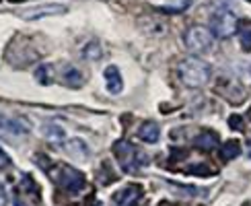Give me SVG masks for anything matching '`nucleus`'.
<instances>
[{
	"mask_svg": "<svg viewBox=\"0 0 251 206\" xmlns=\"http://www.w3.org/2000/svg\"><path fill=\"white\" fill-rule=\"evenodd\" d=\"M113 154H116L118 163L122 165L124 171L128 173H134L138 171L140 167H144L146 161H149V157H146V153L136 149L132 142L128 140H118L116 144H113Z\"/></svg>",
	"mask_w": 251,
	"mask_h": 206,
	"instance_id": "f257e3e1",
	"label": "nucleus"
},
{
	"mask_svg": "<svg viewBox=\"0 0 251 206\" xmlns=\"http://www.w3.org/2000/svg\"><path fill=\"white\" fill-rule=\"evenodd\" d=\"M179 77L183 80V85L198 89V87H204L208 78H210V66L206 64L204 60L200 58H187L179 64Z\"/></svg>",
	"mask_w": 251,
	"mask_h": 206,
	"instance_id": "f03ea898",
	"label": "nucleus"
},
{
	"mask_svg": "<svg viewBox=\"0 0 251 206\" xmlns=\"http://www.w3.org/2000/svg\"><path fill=\"white\" fill-rule=\"evenodd\" d=\"M214 44V33L212 29H208L204 25H194L187 29L185 33V48L192 52V54H204L212 48Z\"/></svg>",
	"mask_w": 251,
	"mask_h": 206,
	"instance_id": "7ed1b4c3",
	"label": "nucleus"
},
{
	"mask_svg": "<svg viewBox=\"0 0 251 206\" xmlns=\"http://www.w3.org/2000/svg\"><path fill=\"white\" fill-rule=\"evenodd\" d=\"M51 178H54L56 183H60L64 190H68L70 194H78V192L85 190V185H87L85 175L76 169H72V167H66V165H58V169Z\"/></svg>",
	"mask_w": 251,
	"mask_h": 206,
	"instance_id": "20e7f679",
	"label": "nucleus"
},
{
	"mask_svg": "<svg viewBox=\"0 0 251 206\" xmlns=\"http://www.w3.org/2000/svg\"><path fill=\"white\" fill-rule=\"evenodd\" d=\"M237 27H239V19L237 15L233 13V10H228V8H221L218 13H214L212 17V33L216 37H231L237 33Z\"/></svg>",
	"mask_w": 251,
	"mask_h": 206,
	"instance_id": "39448f33",
	"label": "nucleus"
},
{
	"mask_svg": "<svg viewBox=\"0 0 251 206\" xmlns=\"http://www.w3.org/2000/svg\"><path fill=\"white\" fill-rule=\"evenodd\" d=\"M66 6H56V4H46V6H37V8H29L21 13V19L27 21H35V19H44V17H56V15H64Z\"/></svg>",
	"mask_w": 251,
	"mask_h": 206,
	"instance_id": "423d86ee",
	"label": "nucleus"
},
{
	"mask_svg": "<svg viewBox=\"0 0 251 206\" xmlns=\"http://www.w3.org/2000/svg\"><path fill=\"white\" fill-rule=\"evenodd\" d=\"M25 132H27V128L19 120L0 116V136H4V138L6 136L8 138H19V136H23Z\"/></svg>",
	"mask_w": 251,
	"mask_h": 206,
	"instance_id": "0eeeda50",
	"label": "nucleus"
},
{
	"mask_svg": "<svg viewBox=\"0 0 251 206\" xmlns=\"http://www.w3.org/2000/svg\"><path fill=\"white\" fill-rule=\"evenodd\" d=\"M103 77H105V85H107V91L111 93V95H118V93H122L124 80H122V75H120L118 66H107L105 72H103Z\"/></svg>",
	"mask_w": 251,
	"mask_h": 206,
	"instance_id": "6e6552de",
	"label": "nucleus"
},
{
	"mask_svg": "<svg viewBox=\"0 0 251 206\" xmlns=\"http://www.w3.org/2000/svg\"><path fill=\"white\" fill-rule=\"evenodd\" d=\"M64 151L70 154L72 159L76 161H85L89 157V147L80 138H72V140H66L64 142Z\"/></svg>",
	"mask_w": 251,
	"mask_h": 206,
	"instance_id": "1a4fd4ad",
	"label": "nucleus"
},
{
	"mask_svg": "<svg viewBox=\"0 0 251 206\" xmlns=\"http://www.w3.org/2000/svg\"><path fill=\"white\" fill-rule=\"evenodd\" d=\"M159 124L149 120V122H144L142 126L138 128V138L144 140V142H149V144H154L156 140H159Z\"/></svg>",
	"mask_w": 251,
	"mask_h": 206,
	"instance_id": "9d476101",
	"label": "nucleus"
},
{
	"mask_svg": "<svg viewBox=\"0 0 251 206\" xmlns=\"http://www.w3.org/2000/svg\"><path fill=\"white\" fill-rule=\"evenodd\" d=\"M140 198V188L138 185H130V188H124L122 192L116 194V202L122 206H134Z\"/></svg>",
	"mask_w": 251,
	"mask_h": 206,
	"instance_id": "9b49d317",
	"label": "nucleus"
},
{
	"mask_svg": "<svg viewBox=\"0 0 251 206\" xmlns=\"http://www.w3.org/2000/svg\"><path fill=\"white\" fill-rule=\"evenodd\" d=\"M194 144H196L198 149L212 151V149H216V147H218V136H216L214 132L206 130V132H202V134H198V136H196V140H194Z\"/></svg>",
	"mask_w": 251,
	"mask_h": 206,
	"instance_id": "f8f14e48",
	"label": "nucleus"
},
{
	"mask_svg": "<svg viewBox=\"0 0 251 206\" xmlns=\"http://www.w3.org/2000/svg\"><path fill=\"white\" fill-rule=\"evenodd\" d=\"M239 154H241V142H239V140H226L221 147L223 161H231V159L239 157Z\"/></svg>",
	"mask_w": 251,
	"mask_h": 206,
	"instance_id": "ddd939ff",
	"label": "nucleus"
},
{
	"mask_svg": "<svg viewBox=\"0 0 251 206\" xmlns=\"http://www.w3.org/2000/svg\"><path fill=\"white\" fill-rule=\"evenodd\" d=\"M62 78H64V82H66V85H70V87H80V82H82V75L78 72V68H75V66L64 68V72H62Z\"/></svg>",
	"mask_w": 251,
	"mask_h": 206,
	"instance_id": "4468645a",
	"label": "nucleus"
},
{
	"mask_svg": "<svg viewBox=\"0 0 251 206\" xmlns=\"http://www.w3.org/2000/svg\"><path fill=\"white\" fill-rule=\"evenodd\" d=\"M192 2L194 0H169V4H165V6H161V10L163 13H183L185 8H190L192 6Z\"/></svg>",
	"mask_w": 251,
	"mask_h": 206,
	"instance_id": "2eb2a0df",
	"label": "nucleus"
},
{
	"mask_svg": "<svg viewBox=\"0 0 251 206\" xmlns=\"http://www.w3.org/2000/svg\"><path fill=\"white\" fill-rule=\"evenodd\" d=\"M46 136H48V140L60 144V142H64V130L56 126V124H50V126H46Z\"/></svg>",
	"mask_w": 251,
	"mask_h": 206,
	"instance_id": "dca6fc26",
	"label": "nucleus"
},
{
	"mask_svg": "<svg viewBox=\"0 0 251 206\" xmlns=\"http://www.w3.org/2000/svg\"><path fill=\"white\" fill-rule=\"evenodd\" d=\"M50 72H51V66H39L35 70V78L41 85H50Z\"/></svg>",
	"mask_w": 251,
	"mask_h": 206,
	"instance_id": "f3484780",
	"label": "nucleus"
},
{
	"mask_svg": "<svg viewBox=\"0 0 251 206\" xmlns=\"http://www.w3.org/2000/svg\"><path fill=\"white\" fill-rule=\"evenodd\" d=\"M85 58H89V60H99V58H101V48H99V44L87 46V48H85Z\"/></svg>",
	"mask_w": 251,
	"mask_h": 206,
	"instance_id": "a211bd4d",
	"label": "nucleus"
},
{
	"mask_svg": "<svg viewBox=\"0 0 251 206\" xmlns=\"http://www.w3.org/2000/svg\"><path fill=\"white\" fill-rule=\"evenodd\" d=\"M239 41H241V48L245 52L251 50V29H243L241 33H239Z\"/></svg>",
	"mask_w": 251,
	"mask_h": 206,
	"instance_id": "6ab92c4d",
	"label": "nucleus"
},
{
	"mask_svg": "<svg viewBox=\"0 0 251 206\" xmlns=\"http://www.w3.org/2000/svg\"><path fill=\"white\" fill-rule=\"evenodd\" d=\"M228 124H231V128L243 130V120H241V116H231V120H228Z\"/></svg>",
	"mask_w": 251,
	"mask_h": 206,
	"instance_id": "aec40b11",
	"label": "nucleus"
},
{
	"mask_svg": "<svg viewBox=\"0 0 251 206\" xmlns=\"http://www.w3.org/2000/svg\"><path fill=\"white\" fill-rule=\"evenodd\" d=\"M8 165H10V159H8V154H6V153H4L2 149H0V169H6Z\"/></svg>",
	"mask_w": 251,
	"mask_h": 206,
	"instance_id": "412c9836",
	"label": "nucleus"
},
{
	"mask_svg": "<svg viewBox=\"0 0 251 206\" xmlns=\"http://www.w3.org/2000/svg\"><path fill=\"white\" fill-rule=\"evenodd\" d=\"M0 206H6V192L2 188V183H0Z\"/></svg>",
	"mask_w": 251,
	"mask_h": 206,
	"instance_id": "4be33fe9",
	"label": "nucleus"
},
{
	"mask_svg": "<svg viewBox=\"0 0 251 206\" xmlns=\"http://www.w3.org/2000/svg\"><path fill=\"white\" fill-rule=\"evenodd\" d=\"M15 206H27V204H25L23 200H21V198H17V200H15Z\"/></svg>",
	"mask_w": 251,
	"mask_h": 206,
	"instance_id": "5701e85b",
	"label": "nucleus"
},
{
	"mask_svg": "<svg viewBox=\"0 0 251 206\" xmlns=\"http://www.w3.org/2000/svg\"><path fill=\"white\" fill-rule=\"evenodd\" d=\"M247 151H249V157H251V138H249V142H247Z\"/></svg>",
	"mask_w": 251,
	"mask_h": 206,
	"instance_id": "b1692460",
	"label": "nucleus"
},
{
	"mask_svg": "<svg viewBox=\"0 0 251 206\" xmlns=\"http://www.w3.org/2000/svg\"><path fill=\"white\" fill-rule=\"evenodd\" d=\"M249 2H251V0H249Z\"/></svg>",
	"mask_w": 251,
	"mask_h": 206,
	"instance_id": "393cba45",
	"label": "nucleus"
}]
</instances>
